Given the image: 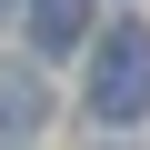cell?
<instances>
[{
    "label": "cell",
    "mask_w": 150,
    "mask_h": 150,
    "mask_svg": "<svg viewBox=\"0 0 150 150\" xmlns=\"http://www.w3.org/2000/svg\"><path fill=\"white\" fill-rule=\"evenodd\" d=\"M150 110V30L120 20L100 30V60H90V120H140Z\"/></svg>",
    "instance_id": "6da1fadb"
},
{
    "label": "cell",
    "mask_w": 150,
    "mask_h": 150,
    "mask_svg": "<svg viewBox=\"0 0 150 150\" xmlns=\"http://www.w3.org/2000/svg\"><path fill=\"white\" fill-rule=\"evenodd\" d=\"M10 10H20V0H0V20H10Z\"/></svg>",
    "instance_id": "277c9868"
},
{
    "label": "cell",
    "mask_w": 150,
    "mask_h": 150,
    "mask_svg": "<svg viewBox=\"0 0 150 150\" xmlns=\"http://www.w3.org/2000/svg\"><path fill=\"white\" fill-rule=\"evenodd\" d=\"M40 120H50V80L30 60H10V70H0V150H30Z\"/></svg>",
    "instance_id": "7a4b0ae2"
},
{
    "label": "cell",
    "mask_w": 150,
    "mask_h": 150,
    "mask_svg": "<svg viewBox=\"0 0 150 150\" xmlns=\"http://www.w3.org/2000/svg\"><path fill=\"white\" fill-rule=\"evenodd\" d=\"M80 30H90V0H30V40L40 50H70Z\"/></svg>",
    "instance_id": "3957f363"
}]
</instances>
